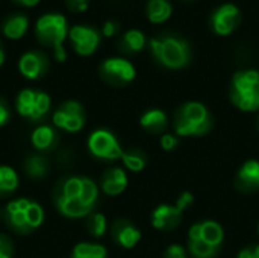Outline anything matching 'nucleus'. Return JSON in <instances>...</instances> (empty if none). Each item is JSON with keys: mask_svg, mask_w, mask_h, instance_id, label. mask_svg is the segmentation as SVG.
I'll return each mask as SVG.
<instances>
[{"mask_svg": "<svg viewBox=\"0 0 259 258\" xmlns=\"http://www.w3.org/2000/svg\"><path fill=\"white\" fill-rule=\"evenodd\" d=\"M150 47L155 58L168 68H181L188 64V43L176 35L153 36L150 40Z\"/></svg>", "mask_w": 259, "mask_h": 258, "instance_id": "f257e3e1", "label": "nucleus"}, {"mask_svg": "<svg viewBox=\"0 0 259 258\" xmlns=\"http://www.w3.org/2000/svg\"><path fill=\"white\" fill-rule=\"evenodd\" d=\"M232 102L243 111H256L259 108V71L243 70L234 75Z\"/></svg>", "mask_w": 259, "mask_h": 258, "instance_id": "f03ea898", "label": "nucleus"}, {"mask_svg": "<svg viewBox=\"0 0 259 258\" xmlns=\"http://www.w3.org/2000/svg\"><path fill=\"white\" fill-rule=\"evenodd\" d=\"M175 126L179 135H202L209 131L211 117L202 103L190 102L176 113Z\"/></svg>", "mask_w": 259, "mask_h": 258, "instance_id": "7ed1b4c3", "label": "nucleus"}, {"mask_svg": "<svg viewBox=\"0 0 259 258\" xmlns=\"http://www.w3.org/2000/svg\"><path fill=\"white\" fill-rule=\"evenodd\" d=\"M68 30L70 29L65 17L58 12H49L41 15L35 24V35L38 41L42 46L52 47L53 50L64 44Z\"/></svg>", "mask_w": 259, "mask_h": 258, "instance_id": "20e7f679", "label": "nucleus"}, {"mask_svg": "<svg viewBox=\"0 0 259 258\" xmlns=\"http://www.w3.org/2000/svg\"><path fill=\"white\" fill-rule=\"evenodd\" d=\"M15 106L20 116L36 122V120H41L49 113L50 97L47 93L26 88L18 93Z\"/></svg>", "mask_w": 259, "mask_h": 258, "instance_id": "39448f33", "label": "nucleus"}, {"mask_svg": "<svg viewBox=\"0 0 259 258\" xmlns=\"http://www.w3.org/2000/svg\"><path fill=\"white\" fill-rule=\"evenodd\" d=\"M193 202L190 193H184L176 205H161L152 214V224L156 230H171L179 225L184 210Z\"/></svg>", "mask_w": 259, "mask_h": 258, "instance_id": "423d86ee", "label": "nucleus"}, {"mask_svg": "<svg viewBox=\"0 0 259 258\" xmlns=\"http://www.w3.org/2000/svg\"><path fill=\"white\" fill-rule=\"evenodd\" d=\"M88 148L94 157L103 158V160H117V158H121V155H123V151H121L115 135H112L106 129L94 131L90 135Z\"/></svg>", "mask_w": 259, "mask_h": 258, "instance_id": "0eeeda50", "label": "nucleus"}, {"mask_svg": "<svg viewBox=\"0 0 259 258\" xmlns=\"http://www.w3.org/2000/svg\"><path fill=\"white\" fill-rule=\"evenodd\" d=\"M53 123L67 131V132H77L85 125V113L80 103L74 100L64 102L53 114Z\"/></svg>", "mask_w": 259, "mask_h": 258, "instance_id": "6e6552de", "label": "nucleus"}, {"mask_svg": "<svg viewBox=\"0 0 259 258\" xmlns=\"http://www.w3.org/2000/svg\"><path fill=\"white\" fill-rule=\"evenodd\" d=\"M68 38L73 43L76 53L80 56L93 55L100 44V33L97 29L85 24H76L68 30Z\"/></svg>", "mask_w": 259, "mask_h": 258, "instance_id": "1a4fd4ad", "label": "nucleus"}, {"mask_svg": "<svg viewBox=\"0 0 259 258\" xmlns=\"http://www.w3.org/2000/svg\"><path fill=\"white\" fill-rule=\"evenodd\" d=\"M100 73L109 84L123 85L135 78V67L124 58H109L100 65Z\"/></svg>", "mask_w": 259, "mask_h": 258, "instance_id": "9d476101", "label": "nucleus"}, {"mask_svg": "<svg viewBox=\"0 0 259 258\" xmlns=\"http://www.w3.org/2000/svg\"><path fill=\"white\" fill-rule=\"evenodd\" d=\"M240 18H241V12L238 6L234 3H225V5H220L211 14V24L217 33L229 35L240 23Z\"/></svg>", "mask_w": 259, "mask_h": 258, "instance_id": "9b49d317", "label": "nucleus"}, {"mask_svg": "<svg viewBox=\"0 0 259 258\" xmlns=\"http://www.w3.org/2000/svg\"><path fill=\"white\" fill-rule=\"evenodd\" d=\"M18 70L26 79H39L49 70V58L39 50L26 52L18 61Z\"/></svg>", "mask_w": 259, "mask_h": 258, "instance_id": "f8f14e48", "label": "nucleus"}, {"mask_svg": "<svg viewBox=\"0 0 259 258\" xmlns=\"http://www.w3.org/2000/svg\"><path fill=\"white\" fill-rule=\"evenodd\" d=\"M112 239L123 248L131 249L140 242L141 233L131 222L121 219V220H117L112 227Z\"/></svg>", "mask_w": 259, "mask_h": 258, "instance_id": "ddd939ff", "label": "nucleus"}, {"mask_svg": "<svg viewBox=\"0 0 259 258\" xmlns=\"http://www.w3.org/2000/svg\"><path fill=\"white\" fill-rule=\"evenodd\" d=\"M29 27V20L23 14H11L2 24V32L9 40H20L24 36Z\"/></svg>", "mask_w": 259, "mask_h": 258, "instance_id": "4468645a", "label": "nucleus"}, {"mask_svg": "<svg viewBox=\"0 0 259 258\" xmlns=\"http://www.w3.org/2000/svg\"><path fill=\"white\" fill-rule=\"evenodd\" d=\"M127 186V176L121 169H111L102 178V189L109 196L120 195Z\"/></svg>", "mask_w": 259, "mask_h": 258, "instance_id": "2eb2a0df", "label": "nucleus"}, {"mask_svg": "<svg viewBox=\"0 0 259 258\" xmlns=\"http://www.w3.org/2000/svg\"><path fill=\"white\" fill-rule=\"evenodd\" d=\"M58 210L67 217H83L91 213V207L85 205L79 198H67L59 195L56 201Z\"/></svg>", "mask_w": 259, "mask_h": 258, "instance_id": "dca6fc26", "label": "nucleus"}, {"mask_svg": "<svg viewBox=\"0 0 259 258\" xmlns=\"http://www.w3.org/2000/svg\"><path fill=\"white\" fill-rule=\"evenodd\" d=\"M30 141H32L33 148L38 151H50L56 146L58 135L50 126L41 125V126L35 128V131L32 132Z\"/></svg>", "mask_w": 259, "mask_h": 258, "instance_id": "f3484780", "label": "nucleus"}, {"mask_svg": "<svg viewBox=\"0 0 259 258\" xmlns=\"http://www.w3.org/2000/svg\"><path fill=\"white\" fill-rule=\"evenodd\" d=\"M6 220H8V225L11 227V230L18 233V234H29L32 231L30 227L27 225L24 211H21L18 208L17 199L11 201L8 204V207H6Z\"/></svg>", "mask_w": 259, "mask_h": 258, "instance_id": "a211bd4d", "label": "nucleus"}, {"mask_svg": "<svg viewBox=\"0 0 259 258\" xmlns=\"http://www.w3.org/2000/svg\"><path fill=\"white\" fill-rule=\"evenodd\" d=\"M238 186L244 190L259 189V163L252 160L247 161L238 172Z\"/></svg>", "mask_w": 259, "mask_h": 258, "instance_id": "6ab92c4d", "label": "nucleus"}, {"mask_svg": "<svg viewBox=\"0 0 259 258\" xmlns=\"http://www.w3.org/2000/svg\"><path fill=\"white\" fill-rule=\"evenodd\" d=\"M147 17L153 23H162L170 18L173 8L168 0H149L147 2Z\"/></svg>", "mask_w": 259, "mask_h": 258, "instance_id": "aec40b11", "label": "nucleus"}, {"mask_svg": "<svg viewBox=\"0 0 259 258\" xmlns=\"http://www.w3.org/2000/svg\"><path fill=\"white\" fill-rule=\"evenodd\" d=\"M199 225H200V240L206 242L211 246L219 248L225 237L223 228L217 222H212V220H206Z\"/></svg>", "mask_w": 259, "mask_h": 258, "instance_id": "412c9836", "label": "nucleus"}, {"mask_svg": "<svg viewBox=\"0 0 259 258\" xmlns=\"http://www.w3.org/2000/svg\"><path fill=\"white\" fill-rule=\"evenodd\" d=\"M18 186V176L14 169L0 166V198H6L15 192Z\"/></svg>", "mask_w": 259, "mask_h": 258, "instance_id": "4be33fe9", "label": "nucleus"}, {"mask_svg": "<svg viewBox=\"0 0 259 258\" xmlns=\"http://www.w3.org/2000/svg\"><path fill=\"white\" fill-rule=\"evenodd\" d=\"M167 125V117L159 109H150L141 117V126L150 132H159Z\"/></svg>", "mask_w": 259, "mask_h": 258, "instance_id": "5701e85b", "label": "nucleus"}, {"mask_svg": "<svg viewBox=\"0 0 259 258\" xmlns=\"http://www.w3.org/2000/svg\"><path fill=\"white\" fill-rule=\"evenodd\" d=\"M146 46V35L140 29H131L121 36V49L124 52H140Z\"/></svg>", "mask_w": 259, "mask_h": 258, "instance_id": "b1692460", "label": "nucleus"}, {"mask_svg": "<svg viewBox=\"0 0 259 258\" xmlns=\"http://www.w3.org/2000/svg\"><path fill=\"white\" fill-rule=\"evenodd\" d=\"M24 169H26V173L30 176V178H42L47 175L49 172V163L44 157L41 155H32L26 160L24 163Z\"/></svg>", "mask_w": 259, "mask_h": 258, "instance_id": "393cba45", "label": "nucleus"}, {"mask_svg": "<svg viewBox=\"0 0 259 258\" xmlns=\"http://www.w3.org/2000/svg\"><path fill=\"white\" fill-rule=\"evenodd\" d=\"M71 258H106V249L102 245L79 243L74 246Z\"/></svg>", "mask_w": 259, "mask_h": 258, "instance_id": "a878e982", "label": "nucleus"}, {"mask_svg": "<svg viewBox=\"0 0 259 258\" xmlns=\"http://www.w3.org/2000/svg\"><path fill=\"white\" fill-rule=\"evenodd\" d=\"M121 160L124 163V166L131 170V172H141L146 166V157L138 152V151H129V152H123Z\"/></svg>", "mask_w": 259, "mask_h": 258, "instance_id": "bb28decb", "label": "nucleus"}, {"mask_svg": "<svg viewBox=\"0 0 259 258\" xmlns=\"http://www.w3.org/2000/svg\"><path fill=\"white\" fill-rule=\"evenodd\" d=\"M190 252L196 258H212L217 255L219 248L211 246L203 240H196V242H190Z\"/></svg>", "mask_w": 259, "mask_h": 258, "instance_id": "cd10ccee", "label": "nucleus"}, {"mask_svg": "<svg viewBox=\"0 0 259 258\" xmlns=\"http://www.w3.org/2000/svg\"><path fill=\"white\" fill-rule=\"evenodd\" d=\"M85 205L91 207L94 205L96 199H97V186L88 179V178H82V193H80V198H79Z\"/></svg>", "mask_w": 259, "mask_h": 258, "instance_id": "c85d7f7f", "label": "nucleus"}, {"mask_svg": "<svg viewBox=\"0 0 259 258\" xmlns=\"http://www.w3.org/2000/svg\"><path fill=\"white\" fill-rule=\"evenodd\" d=\"M87 230L90 231L91 236L94 237H102L106 231V219L103 214L100 213H96V214H91L88 222H87Z\"/></svg>", "mask_w": 259, "mask_h": 258, "instance_id": "c756f323", "label": "nucleus"}, {"mask_svg": "<svg viewBox=\"0 0 259 258\" xmlns=\"http://www.w3.org/2000/svg\"><path fill=\"white\" fill-rule=\"evenodd\" d=\"M80 193H82V178L73 176V178H68L62 182V187H61L62 196L80 198Z\"/></svg>", "mask_w": 259, "mask_h": 258, "instance_id": "7c9ffc66", "label": "nucleus"}, {"mask_svg": "<svg viewBox=\"0 0 259 258\" xmlns=\"http://www.w3.org/2000/svg\"><path fill=\"white\" fill-rule=\"evenodd\" d=\"M24 216H26V220H27V225L30 227V230L38 228L42 224V219H44L42 208L35 202H30V205L24 211Z\"/></svg>", "mask_w": 259, "mask_h": 258, "instance_id": "2f4dec72", "label": "nucleus"}, {"mask_svg": "<svg viewBox=\"0 0 259 258\" xmlns=\"http://www.w3.org/2000/svg\"><path fill=\"white\" fill-rule=\"evenodd\" d=\"M0 258H12V242L0 234Z\"/></svg>", "mask_w": 259, "mask_h": 258, "instance_id": "473e14b6", "label": "nucleus"}, {"mask_svg": "<svg viewBox=\"0 0 259 258\" xmlns=\"http://www.w3.org/2000/svg\"><path fill=\"white\" fill-rule=\"evenodd\" d=\"M164 258H187L185 257V248L181 245H171L167 251Z\"/></svg>", "mask_w": 259, "mask_h": 258, "instance_id": "72a5a7b5", "label": "nucleus"}, {"mask_svg": "<svg viewBox=\"0 0 259 258\" xmlns=\"http://www.w3.org/2000/svg\"><path fill=\"white\" fill-rule=\"evenodd\" d=\"M90 0H67V6L74 12H83L88 8Z\"/></svg>", "mask_w": 259, "mask_h": 258, "instance_id": "f704fd0d", "label": "nucleus"}, {"mask_svg": "<svg viewBox=\"0 0 259 258\" xmlns=\"http://www.w3.org/2000/svg\"><path fill=\"white\" fill-rule=\"evenodd\" d=\"M161 146H162V149H165V151H173V149L178 146V140H176V137H173V135H170V134H165V135H162V138H161Z\"/></svg>", "mask_w": 259, "mask_h": 258, "instance_id": "c9c22d12", "label": "nucleus"}, {"mask_svg": "<svg viewBox=\"0 0 259 258\" xmlns=\"http://www.w3.org/2000/svg\"><path fill=\"white\" fill-rule=\"evenodd\" d=\"M117 30H118V23H117L115 20H108V21H105L103 29H102V32H103L105 36H112Z\"/></svg>", "mask_w": 259, "mask_h": 258, "instance_id": "e433bc0d", "label": "nucleus"}, {"mask_svg": "<svg viewBox=\"0 0 259 258\" xmlns=\"http://www.w3.org/2000/svg\"><path fill=\"white\" fill-rule=\"evenodd\" d=\"M238 258H259V245L253 246V248H247V249L241 251Z\"/></svg>", "mask_w": 259, "mask_h": 258, "instance_id": "4c0bfd02", "label": "nucleus"}, {"mask_svg": "<svg viewBox=\"0 0 259 258\" xmlns=\"http://www.w3.org/2000/svg\"><path fill=\"white\" fill-rule=\"evenodd\" d=\"M8 120H9V109H8V106L5 105V102L0 99V126L6 125Z\"/></svg>", "mask_w": 259, "mask_h": 258, "instance_id": "58836bf2", "label": "nucleus"}, {"mask_svg": "<svg viewBox=\"0 0 259 258\" xmlns=\"http://www.w3.org/2000/svg\"><path fill=\"white\" fill-rule=\"evenodd\" d=\"M53 52H55V58H56V61H59V62H64V61L67 59V52H65L64 46H61V47H56Z\"/></svg>", "mask_w": 259, "mask_h": 258, "instance_id": "ea45409f", "label": "nucleus"}, {"mask_svg": "<svg viewBox=\"0 0 259 258\" xmlns=\"http://www.w3.org/2000/svg\"><path fill=\"white\" fill-rule=\"evenodd\" d=\"M12 2L18 3V5H21V6H27V8H30V6H35L39 0H12Z\"/></svg>", "mask_w": 259, "mask_h": 258, "instance_id": "a19ab883", "label": "nucleus"}, {"mask_svg": "<svg viewBox=\"0 0 259 258\" xmlns=\"http://www.w3.org/2000/svg\"><path fill=\"white\" fill-rule=\"evenodd\" d=\"M3 62H5V50H3V46L0 43V67H2Z\"/></svg>", "mask_w": 259, "mask_h": 258, "instance_id": "79ce46f5", "label": "nucleus"}]
</instances>
